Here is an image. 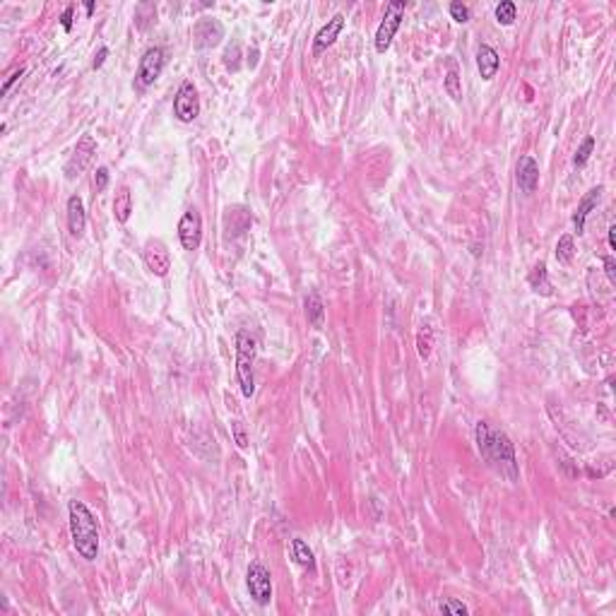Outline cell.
I'll return each instance as SVG.
<instances>
[{"label": "cell", "instance_id": "34", "mask_svg": "<svg viewBox=\"0 0 616 616\" xmlns=\"http://www.w3.org/2000/svg\"><path fill=\"white\" fill-rule=\"evenodd\" d=\"M85 10L91 14V12H94V3H91V0H89V3H85Z\"/></svg>", "mask_w": 616, "mask_h": 616}, {"label": "cell", "instance_id": "2", "mask_svg": "<svg viewBox=\"0 0 616 616\" xmlns=\"http://www.w3.org/2000/svg\"><path fill=\"white\" fill-rule=\"evenodd\" d=\"M67 518H70V537L72 547L85 561H96L99 556V525L89 508L82 500L67 503Z\"/></svg>", "mask_w": 616, "mask_h": 616}, {"label": "cell", "instance_id": "8", "mask_svg": "<svg viewBox=\"0 0 616 616\" xmlns=\"http://www.w3.org/2000/svg\"><path fill=\"white\" fill-rule=\"evenodd\" d=\"M178 241H181L183 250H197L202 243V217L197 207L183 212L181 221H178Z\"/></svg>", "mask_w": 616, "mask_h": 616}, {"label": "cell", "instance_id": "26", "mask_svg": "<svg viewBox=\"0 0 616 616\" xmlns=\"http://www.w3.org/2000/svg\"><path fill=\"white\" fill-rule=\"evenodd\" d=\"M109 181H111V173L106 166H99L94 171V178H91V188H94V192H104L106 188H109Z\"/></svg>", "mask_w": 616, "mask_h": 616}, {"label": "cell", "instance_id": "3", "mask_svg": "<svg viewBox=\"0 0 616 616\" xmlns=\"http://www.w3.org/2000/svg\"><path fill=\"white\" fill-rule=\"evenodd\" d=\"M255 337L248 330L236 332V380L245 397H253L255 393Z\"/></svg>", "mask_w": 616, "mask_h": 616}, {"label": "cell", "instance_id": "25", "mask_svg": "<svg viewBox=\"0 0 616 616\" xmlns=\"http://www.w3.org/2000/svg\"><path fill=\"white\" fill-rule=\"evenodd\" d=\"M438 611H441V614H450V616H467L470 614V606L460 600H443L441 604H438Z\"/></svg>", "mask_w": 616, "mask_h": 616}, {"label": "cell", "instance_id": "27", "mask_svg": "<svg viewBox=\"0 0 616 616\" xmlns=\"http://www.w3.org/2000/svg\"><path fill=\"white\" fill-rule=\"evenodd\" d=\"M448 10H450V17L455 19V22L465 24L467 19H470V8H467L465 3H460V0H452V3L448 5Z\"/></svg>", "mask_w": 616, "mask_h": 616}, {"label": "cell", "instance_id": "4", "mask_svg": "<svg viewBox=\"0 0 616 616\" xmlns=\"http://www.w3.org/2000/svg\"><path fill=\"white\" fill-rule=\"evenodd\" d=\"M404 10H407V3H402V0H393V3L385 5V14L380 19L378 29H375V51L378 53H385L390 48L404 19Z\"/></svg>", "mask_w": 616, "mask_h": 616}, {"label": "cell", "instance_id": "32", "mask_svg": "<svg viewBox=\"0 0 616 616\" xmlns=\"http://www.w3.org/2000/svg\"><path fill=\"white\" fill-rule=\"evenodd\" d=\"M604 267H606V277H609L611 284H616V272H614V258L611 255H606L604 258Z\"/></svg>", "mask_w": 616, "mask_h": 616}, {"label": "cell", "instance_id": "16", "mask_svg": "<svg viewBox=\"0 0 616 616\" xmlns=\"http://www.w3.org/2000/svg\"><path fill=\"white\" fill-rule=\"evenodd\" d=\"M500 67V56L496 53V48H491L489 43H481L476 48V70L484 80H494L496 72Z\"/></svg>", "mask_w": 616, "mask_h": 616}, {"label": "cell", "instance_id": "15", "mask_svg": "<svg viewBox=\"0 0 616 616\" xmlns=\"http://www.w3.org/2000/svg\"><path fill=\"white\" fill-rule=\"evenodd\" d=\"M85 226H87L85 202H82L80 195H70L67 197V231H70V236L80 239L85 234Z\"/></svg>", "mask_w": 616, "mask_h": 616}, {"label": "cell", "instance_id": "6", "mask_svg": "<svg viewBox=\"0 0 616 616\" xmlns=\"http://www.w3.org/2000/svg\"><path fill=\"white\" fill-rule=\"evenodd\" d=\"M245 587L250 592V600L260 606H267L272 600V575L263 563H250L245 573Z\"/></svg>", "mask_w": 616, "mask_h": 616}, {"label": "cell", "instance_id": "21", "mask_svg": "<svg viewBox=\"0 0 616 616\" xmlns=\"http://www.w3.org/2000/svg\"><path fill=\"white\" fill-rule=\"evenodd\" d=\"M443 87H446L448 96H450L452 101H460L462 99V85H460V72H457V65L452 63L450 70H448L446 80H443Z\"/></svg>", "mask_w": 616, "mask_h": 616}, {"label": "cell", "instance_id": "22", "mask_svg": "<svg viewBox=\"0 0 616 616\" xmlns=\"http://www.w3.org/2000/svg\"><path fill=\"white\" fill-rule=\"evenodd\" d=\"M573 255H575V243H573V236L571 234H563L556 243V260L561 265H571Z\"/></svg>", "mask_w": 616, "mask_h": 616}, {"label": "cell", "instance_id": "13", "mask_svg": "<svg viewBox=\"0 0 616 616\" xmlns=\"http://www.w3.org/2000/svg\"><path fill=\"white\" fill-rule=\"evenodd\" d=\"M342 29H344V14H335L332 19H327V24H322L320 32L313 38V56H320L322 51H327L337 41Z\"/></svg>", "mask_w": 616, "mask_h": 616}, {"label": "cell", "instance_id": "30", "mask_svg": "<svg viewBox=\"0 0 616 616\" xmlns=\"http://www.w3.org/2000/svg\"><path fill=\"white\" fill-rule=\"evenodd\" d=\"M72 5H67L65 10H63V14H60V24H63V29H65V32H70L72 29Z\"/></svg>", "mask_w": 616, "mask_h": 616}, {"label": "cell", "instance_id": "12", "mask_svg": "<svg viewBox=\"0 0 616 616\" xmlns=\"http://www.w3.org/2000/svg\"><path fill=\"white\" fill-rule=\"evenodd\" d=\"M515 183H518V188L525 192V195H529V192L537 190V186H539V164L534 162V157L525 154V157L518 159V166H515Z\"/></svg>", "mask_w": 616, "mask_h": 616}, {"label": "cell", "instance_id": "23", "mask_svg": "<svg viewBox=\"0 0 616 616\" xmlns=\"http://www.w3.org/2000/svg\"><path fill=\"white\" fill-rule=\"evenodd\" d=\"M494 14H496V22L503 24V27H508V24H513V22H515V14H518V8H515L513 0H500V3L496 5Z\"/></svg>", "mask_w": 616, "mask_h": 616}, {"label": "cell", "instance_id": "19", "mask_svg": "<svg viewBox=\"0 0 616 616\" xmlns=\"http://www.w3.org/2000/svg\"><path fill=\"white\" fill-rule=\"evenodd\" d=\"M306 318L316 330H322V322H325V306H322V298L318 292H311L306 296Z\"/></svg>", "mask_w": 616, "mask_h": 616}, {"label": "cell", "instance_id": "10", "mask_svg": "<svg viewBox=\"0 0 616 616\" xmlns=\"http://www.w3.org/2000/svg\"><path fill=\"white\" fill-rule=\"evenodd\" d=\"M94 154H96L94 138H91V135H82V138L77 140V147H75V152H72L70 162L65 164V176L67 178H77V176H80V173L91 164Z\"/></svg>", "mask_w": 616, "mask_h": 616}, {"label": "cell", "instance_id": "11", "mask_svg": "<svg viewBox=\"0 0 616 616\" xmlns=\"http://www.w3.org/2000/svg\"><path fill=\"white\" fill-rule=\"evenodd\" d=\"M224 36V27L219 19L214 17H202L197 19V24L192 27V38H195V48H212L221 41Z\"/></svg>", "mask_w": 616, "mask_h": 616}, {"label": "cell", "instance_id": "28", "mask_svg": "<svg viewBox=\"0 0 616 616\" xmlns=\"http://www.w3.org/2000/svg\"><path fill=\"white\" fill-rule=\"evenodd\" d=\"M231 431H234L236 446H239V448H248V436H245V431H243V424H241V421H231Z\"/></svg>", "mask_w": 616, "mask_h": 616}, {"label": "cell", "instance_id": "5", "mask_svg": "<svg viewBox=\"0 0 616 616\" xmlns=\"http://www.w3.org/2000/svg\"><path fill=\"white\" fill-rule=\"evenodd\" d=\"M164 63H166L164 48H159V46L147 48V51L142 53V58H140L138 75H135V89L142 91V89H147V87H152L154 82L159 80V75H162Z\"/></svg>", "mask_w": 616, "mask_h": 616}, {"label": "cell", "instance_id": "33", "mask_svg": "<svg viewBox=\"0 0 616 616\" xmlns=\"http://www.w3.org/2000/svg\"><path fill=\"white\" fill-rule=\"evenodd\" d=\"M609 248L616 250V226L614 224L609 226Z\"/></svg>", "mask_w": 616, "mask_h": 616}, {"label": "cell", "instance_id": "14", "mask_svg": "<svg viewBox=\"0 0 616 616\" xmlns=\"http://www.w3.org/2000/svg\"><path fill=\"white\" fill-rule=\"evenodd\" d=\"M602 192H604V188H602V186L590 188V190L582 195V200L578 202V210H575V214H573V226H575L578 234H582V231H585V219H587V214H590V212L595 210L597 205H600Z\"/></svg>", "mask_w": 616, "mask_h": 616}, {"label": "cell", "instance_id": "24", "mask_svg": "<svg viewBox=\"0 0 616 616\" xmlns=\"http://www.w3.org/2000/svg\"><path fill=\"white\" fill-rule=\"evenodd\" d=\"M592 152H595V138H592V135H587V138L580 142V147H578V152L573 154V166H578V168L585 166V164L590 162Z\"/></svg>", "mask_w": 616, "mask_h": 616}, {"label": "cell", "instance_id": "1", "mask_svg": "<svg viewBox=\"0 0 616 616\" xmlns=\"http://www.w3.org/2000/svg\"><path fill=\"white\" fill-rule=\"evenodd\" d=\"M474 441H476V450H479L481 460L486 462V467L500 474L508 481H518L520 476V467H518V457H515V446L510 441V436L500 428H496L491 421H476L474 426Z\"/></svg>", "mask_w": 616, "mask_h": 616}, {"label": "cell", "instance_id": "7", "mask_svg": "<svg viewBox=\"0 0 616 616\" xmlns=\"http://www.w3.org/2000/svg\"><path fill=\"white\" fill-rule=\"evenodd\" d=\"M173 116L181 123H192L200 116V96H197V89L190 80H183L176 96H173Z\"/></svg>", "mask_w": 616, "mask_h": 616}, {"label": "cell", "instance_id": "29", "mask_svg": "<svg viewBox=\"0 0 616 616\" xmlns=\"http://www.w3.org/2000/svg\"><path fill=\"white\" fill-rule=\"evenodd\" d=\"M22 75H24V67H17V70H14V72H10V75H8V80L3 82V96L8 94L10 89H12V85H14V82H17Z\"/></svg>", "mask_w": 616, "mask_h": 616}, {"label": "cell", "instance_id": "20", "mask_svg": "<svg viewBox=\"0 0 616 616\" xmlns=\"http://www.w3.org/2000/svg\"><path fill=\"white\" fill-rule=\"evenodd\" d=\"M292 553H294V561H296L298 566L308 568V571H313V568H316V556H313L311 547H308V544L303 542L301 537L292 539Z\"/></svg>", "mask_w": 616, "mask_h": 616}, {"label": "cell", "instance_id": "17", "mask_svg": "<svg viewBox=\"0 0 616 616\" xmlns=\"http://www.w3.org/2000/svg\"><path fill=\"white\" fill-rule=\"evenodd\" d=\"M527 282H529V287H532L537 294H542V296H551V294H553L551 282H549L547 263H542V260H539V263L534 265L532 270H529V274H527Z\"/></svg>", "mask_w": 616, "mask_h": 616}, {"label": "cell", "instance_id": "18", "mask_svg": "<svg viewBox=\"0 0 616 616\" xmlns=\"http://www.w3.org/2000/svg\"><path fill=\"white\" fill-rule=\"evenodd\" d=\"M133 214V192H130L128 186L118 188L116 192V200H113V217L118 224H125Z\"/></svg>", "mask_w": 616, "mask_h": 616}, {"label": "cell", "instance_id": "31", "mask_svg": "<svg viewBox=\"0 0 616 616\" xmlns=\"http://www.w3.org/2000/svg\"><path fill=\"white\" fill-rule=\"evenodd\" d=\"M106 56H109V48H106V46H101L99 51H96V56H94V63H91V67H94V70H99V67L104 65Z\"/></svg>", "mask_w": 616, "mask_h": 616}, {"label": "cell", "instance_id": "9", "mask_svg": "<svg viewBox=\"0 0 616 616\" xmlns=\"http://www.w3.org/2000/svg\"><path fill=\"white\" fill-rule=\"evenodd\" d=\"M142 258H144L147 270L152 274H157V277H166L168 270H171V253H168L166 243L159 239H149L147 243H144Z\"/></svg>", "mask_w": 616, "mask_h": 616}]
</instances>
